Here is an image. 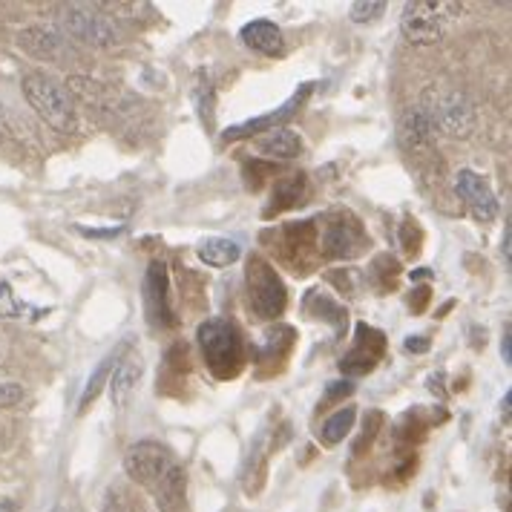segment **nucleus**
I'll return each instance as SVG.
<instances>
[{
  "label": "nucleus",
  "instance_id": "obj_1",
  "mask_svg": "<svg viewBox=\"0 0 512 512\" xmlns=\"http://www.w3.org/2000/svg\"><path fill=\"white\" fill-rule=\"evenodd\" d=\"M420 110L432 121L435 133L452 136V139H469L478 127V110L475 101L452 84H432L420 95Z\"/></svg>",
  "mask_w": 512,
  "mask_h": 512
},
{
  "label": "nucleus",
  "instance_id": "obj_2",
  "mask_svg": "<svg viewBox=\"0 0 512 512\" xmlns=\"http://www.w3.org/2000/svg\"><path fill=\"white\" fill-rule=\"evenodd\" d=\"M464 3H446V0H412L400 12V35L412 47H432L441 44L452 21L464 15Z\"/></svg>",
  "mask_w": 512,
  "mask_h": 512
},
{
  "label": "nucleus",
  "instance_id": "obj_3",
  "mask_svg": "<svg viewBox=\"0 0 512 512\" xmlns=\"http://www.w3.org/2000/svg\"><path fill=\"white\" fill-rule=\"evenodd\" d=\"M24 95L32 110L58 133H78V110L70 90L47 72H29L24 78Z\"/></svg>",
  "mask_w": 512,
  "mask_h": 512
},
{
  "label": "nucleus",
  "instance_id": "obj_4",
  "mask_svg": "<svg viewBox=\"0 0 512 512\" xmlns=\"http://www.w3.org/2000/svg\"><path fill=\"white\" fill-rule=\"evenodd\" d=\"M58 24L64 26V32L98 49H110L121 44V26L116 18H110L107 12H101L98 6H87V3H67L58 12Z\"/></svg>",
  "mask_w": 512,
  "mask_h": 512
},
{
  "label": "nucleus",
  "instance_id": "obj_5",
  "mask_svg": "<svg viewBox=\"0 0 512 512\" xmlns=\"http://www.w3.org/2000/svg\"><path fill=\"white\" fill-rule=\"evenodd\" d=\"M199 351L219 380H228L242 366V337L228 320H208L199 326Z\"/></svg>",
  "mask_w": 512,
  "mask_h": 512
},
{
  "label": "nucleus",
  "instance_id": "obj_6",
  "mask_svg": "<svg viewBox=\"0 0 512 512\" xmlns=\"http://www.w3.org/2000/svg\"><path fill=\"white\" fill-rule=\"evenodd\" d=\"M245 282H248V303L254 308L256 317L271 320V317L282 314V308H285V285L277 277V271L262 256H251V265L245 271Z\"/></svg>",
  "mask_w": 512,
  "mask_h": 512
},
{
  "label": "nucleus",
  "instance_id": "obj_7",
  "mask_svg": "<svg viewBox=\"0 0 512 512\" xmlns=\"http://www.w3.org/2000/svg\"><path fill=\"white\" fill-rule=\"evenodd\" d=\"M173 464L176 461H173L170 449L156 441L133 443L124 452V472H127V478L136 481L139 487L150 489V492L156 489V484L164 478V472Z\"/></svg>",
  "mask_w": 512,
  "mask_h": 512
},
{
  "label": "nucleus",
  "instance_id": "obj_8",
  "mask_svg": "<svg viewBox=\"0 0 512 512\" xmlns=\"http://www.w3.org/2000/svg\"><path fill=\"white\" fill-rule=\"evenodd\" d=\"M18 47L29 52L32 58H41V61H72L75 58V49L67 41V35L41 24L21 29L18 32Z\"/></svg>",
  "mask_w": 512,
  "mask_h": 512
},
{
  "label": "nucleus",
  "instance_id": "obj_9",
  "mask_svg": "<svg viewBox=\"0 0 512 512\" xmlns=\"http://www.w3.org/2000/svg\"><path fill=\"white\" fill-rule=\"evenodd\" d=\"M144 303H147V317L159 328L176 326V314L170 308V282H167V268L164 262H153L144 277Z\"/></svg>",
  "mask_w": 512,
  "mask_h": 512
},
{
  "label": "nucleus",
  "instance_id": "obj_10",
  "mask_svg": "<svg viewBox=\"0 0 512 512\" xmlns=\"http://www.w3.org/2000/svg\"><path fill=\"white\" fill-rule=\"evenodd\" d=\"M455 187H458V193H461V199H464V205L469 208V213L478 219V222H492L495 216H498V196L492 193V187L489 182L481 176V173H475V170H458V179H455Z\"/></svg>",
  "mask_w": 512,
  "mask_h": 512
},
{
  "label": "nucleus",
  "instance_id": "obj_11",
  "mask_svg": "<svg viewBox=\"0 0 512 512\" xmlns=\"http://www.w3.org/2000/svg\"><path fill=\"white\" fill-rule=\"evenodd\" d=\"M141 374H144V357H141L139 349H130V346H127V349L121 351L116 369L110 374V383H107L110 400H113L116 412H124V409L130 406V400L136 395V386H139Z\"/></svg>",
  "mask_w": 512,
  "mask_h": 512
},
{
  "label": "nucleus",
  "instance_id": "obj_12",
  "mask_svg": "<svg viewBox=\"0 0 512 512\" xmlns=\"http://www.w3.org/2000/svg\"><path fill=\"white\" fill-rule=\"evenodd\" d=\"M311 95V84H303L297 95H291L285 104H282L280 110H274V113H268V116H259V118H251V121H245V124H236L231 130H225L222 133V139L225 141H236V139H245V136H259L262 130H271V127H285L288 124V118L294 116L300 107H303V101Z\"/></svg>",
  "mask_w": 512,
  "mask_h": 512
},
{
  "label": "nucleus",
  "instance_id": "obj_13",
  "mask_svg": "<svg viewBox=\"0 0 512 512\" xmlns=\"http://www.w3.org/2000/svg\"><path fill=\"white\" fill-rule=\"evenodd\" d=\"M242 44L248 49H254L265 58H277L285 52V38H282V29L271 21H251V24L242 26Z\"/></svg>",
  "mask_w": 512,
  "mask_h": 512
},
{
  "label": "nucleus",
  "instance_id": "obj_14",
  "mask_svg": "<svg viewBox=\"0 0 512 512\" xmlns=\"http://www.w3.org/2000/svg\"><path fill=\"white\" fill-rule=\"evenodd\" d=\"M153 495H156V504H159V510L162 512H185L187 507V472L185 466L173 464L167 472H164V478L156 484L153 489Z\"/></svg>",
  "mask_w": 512,
  "mask_h": 512
},
{
  "label": "nucleus",
  "instance_id": "obj_15",
  "mask_svg": "<svg viewBox=\"0 0 512 512\" xmlns=\"http://www.w3.org/2000/svg\"><path fill=\"white\" fill-rule=\"evenodd\" d=\"M256 150H259L262 156H271V159L288 162V159L303 156L305 144L300 133H294V130H288V127H280V130L259 133V136H256Z\"/></svg>",
  "mask_w": 512,
  "mask_h": 512
},
{
  "label": "nucleus",
  "instance_id": "obj_16",
  "mask_svg": "<svg viewBox=\"0 0 512 512\" xmlns=\"http://www.w3.org/2000/svg\"><path fill=\"white\" fill-rule=\"evenodd\" d=\"M268 449H271V441H268V432H259L248 449V458H245V475H242V489L256 498L262 487H265V472H268Z\"/></svg>",
  "mask_w": 512,
  "mask_h": 512
},
{
  "label": "nucleus",
  "instance_id": "obj_17",
  "mask_svg": "<svg viewBox=\"0 0 512 512\" xmlns=\"http://www.w3.org/2000/svg\"><path fill=\"white\" fill-rule=\"evenodd\" d=\"M124 349H127V343H118L116 349L110 351V354L95 366V372L90 374V380H87V386H84V392H81V400H78V415H84V412H87V409L95 403V397L107 389L110 374H113V369H116L118 357H121V351Z\"/></svg>",
  "mask_w": 512,
  "mask_h": 512
},
{
  "label": "nucleus",
  "instance_id": "obj_18",
  "mask_svg": "<svg viewBox=\"0 0 512 512\" xmlns=\"http://www.w3.org/2000/svg\"><path fill=\"white\" fill-rule=\"evenodd\" d=\"M400 139L406 147H429L435 141V127L420 107H412L406 113L403 124H400Z\"/></svg>",
  "mask_w": 512,
  "mask_h": 512
},
{
  "label": "nucleus",
  "instance_id": "obj_19",
  "mask_svg": "<svg viewBox=\"0 0 512 512\" xmlns=\"http://www.w3.org/2000/svg\"><path fill=\"white\" fill-rule=\"evenodd\" d=\"M242 256V248L233 239H205L199 245V259L210 268H228Z\"/></svg>",
  "mask_w": 512,
  "mask_h": 512
},
{
  "label": "nucleus",
  "instance_id": "obj_20",
  "mask_svg": "<svg viewBox=\"0 0 512 512\" xmlns=\"http://www.w3.org/2000/svg\"><path fill=\"white\" fill-rule=\"evenodd\" d=\"M354 420H357V409H354V406H346V409L334 412V415L320 426V441H323V446H337L340 441H346L349 432L354 429Z\"/></svg>",
  "mask_w": 512,
  "mask_h": 512
},
{
  "label": "nucleus",
  "instance_id": "obj_21",
  "mask_svg": "<svg viewBox=\"0 0 512 512\" xmlns=\"http://www.w3.org/2000/svg\"><path fill=\"white\" fill-rule=\"evenodd\" d=\"M383 12H386V3H383V0H357V3H351L349 18L351 24L369 26L374 24V21H380Z\"/></svg>",
  "mask_w": 512,
  "mask_h": 512
},
{
  "label": "nucleus",
  "instance_id": "obj_22",
  "mask_svg": "<svg viewBox=\"0 0 512 512\" xmlns=\"http://www.w3.org/2000/svg\"><path fill=\"white\" fill-rule=\"evenodd\" d=\"M24 400L21 383H0V409H12Z\"/></svg>",
  "mask_w": 512,
  "mask_h": 512
},
{
  "label": "nucleus",
  "instance_id": "obj_23",
  "mask_svg": "<svg viewBox=\"0 0 512 512\" xmlns=\"http://www.w3.org/2000/svg\"><path fill=\"white\" fill-rule=\"evenodd\" d=\"M351 392H354V383H334V386L326 392V403L331 400V397H337V395L343 397V395H351Z\"/></svg>",
  "mask_w": 512,
  "mask_h": 512
},
{
  "label": "nucleus",
  "instance_id": "obj_24",
  "mask_svg": "<svg viewBox=\"0 0 512 512\" xmlns=\"http://www.w3.org/2000/svg\"><path fill=\"white\" fill-rule=\"evenodd\" d=\"M510 239H512V228L507 225V228H504V242H501V251H504V259H507V262H510Z\"/></svg>",
  "mask_w": 512,
  "mask_h": 512
},
{
  "label": "nucleus",
  "instance_id": "obj_25",
  "mask_svg": "<svg viewBox=\"0 0 512 512\" xmlns=\"http://www.w3.org/2000/svg\"><path fill=\"white\" fill-rule=\"evenodd\" d=\"M504 363L510 366L512 363V337H510V331L504 334Z\"/></svg>",
  "mask_w": 512,
  "mask_h": 512
},
{
  "label": "nucleus",
  "instance_id": "obj_26",
  "mask_svg": "<svg viewBox=\"0 0 512 512\" xmlns=\"http://www.w3.org/2000/svg\"><path fill=\"white\" fill-rule=\"evenodd\" d=\"M81 233H87V236H116V233H121V228H116V231H90V228H78Z\"/></svg>",
  "mask_w": 512,
  "mask_h": 512
},
{
  "label": "nucleus",
  "instance_id": "obj_27",
  "mask_svg": "<svg viewBox=\"0 0 512 512\" xmlns=\"http://www.w3.org/2000/svg\"><path fill=\"white\" fill-rule=\"evenodd\" d=\"M0 512H18L15 501H0Z\"/></svg>",
  "mask_w": 512,
  "mask_h": 512
},
{
  "label": "nucleus",
  "instance_id": "obj_28",
  "mask_svg": "<svg viewBox=\"0 0 512 512\" xmlns=\"http://www.w3.org/2000/svg\"><path fill=\"white\" fill-rule=\"evenodd\" d=\"M423 346H426L423 340H412V343H406V349H409V351H420Z\"/></svg>",
  "mask_w": 512,
  "mask_h": 512
},
{
  "label": "nucleus",
  "instance_id": "obj_29",
  "mask_svg": "<svg viewBox=\"0 0 512 512\" xmlns=\"http://www.w3.org/2000/svg\"><path fill=\"white\" fill-rule=\"evenodd\" d=\"M52 512H64V507H55V510H52Z\"/></svg>",
  "mask_w": 512,
  "mask_h": 512
}]
</instances>
